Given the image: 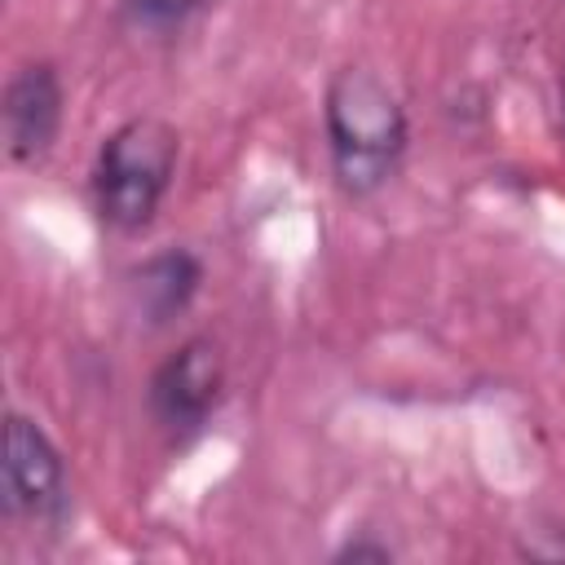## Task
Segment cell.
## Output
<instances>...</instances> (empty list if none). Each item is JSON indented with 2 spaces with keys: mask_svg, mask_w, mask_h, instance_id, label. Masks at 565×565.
I'll use <instances>...</instances> for the list:
<instances>
[{
  "mask_svg": "<svg viewBox=\"0 0 565 565\" xmlns=\"http://www.w3.org/2000/svg\"><path fill=\"white\" fill-rule=\"evenodd\" d=\"M4 516L53 534L71 521L66 459L53 437L22 411L4 415Z\"/></svg>",
  "mask_w": 565,
  "mask_h": 565,
  "instance_id": "obj_4",
  "label": "cell"
},
{
  "mask_svg": "<svg viewBox=\"0 0 565 565\" xmlns=\"http://www.w3.org/2000/svg\"><path fill=\"white\" fill-rule=\"evenodd\" d=\"M62 79L53 62H26L4 84V146L9 159L22 168H35L49 159L57 132H62Z\"/></svg>",
  "mask_w": 565,
  "mask_h": 565,
  "instance_id": "obj_5",
  "label": "cell"
},
{
  "mask_svg": "<svg viewBox=\"0 0 565 565\" xmlns=\"http://www.w3.org/2000/svg\"><path fill=\"white\" fill-rule=\"evenodd\" d=\"M322 132L331 177L349 199L384 190L406 154L411 124L402 97L371 66H340L322 93Z\"/></svg>",
  "mask_w": 565,
  "mask_h": 565,
  "instance_id": "obj_1",
  "label": "cell"
},
{
  "mask_svg": "<svg viewBox=\"0 0 565 565\" xmlns=\"http://www.w3.org/2000/svg\"><path fill=\"white\" fill-rule=\"evenodd\" d=\"M225 402V358L212 335H190L177 344L146 384V406L154 428L172 450H185L207 433Z\"/></svg>",
  "mask_w": 565,
  "mask_h": 565,
  "instance_id": "obj_3",
  "label": "cell"
},
{
  "mask_svg": "<svg viewBox=\"0 0 565 565\" xmlns=\"http://www.w3.org/2000/svg\"><path fill=\"white\" fill-rule=\"evenodd\" d=\"M177 154H181L177 128L154 115L124 119L115 132H106L88 177L102 225H110L115 234H141L172 190Z\"/></svg>",
  "mask_w": 565,
  "mask_h": 565,
  "instance_id": "obj_2",
  "label": "cell"
},
{
  "mask_svg": "<svg viewBox=\"0 0 565 565\" xmlns=\"http://www.w3.org/2000/svg\"><path fill=\"white\" fill-rule=\"evenodd\" d=\"M203 287V260L190 252V247H163L146 260H137L128 274H124V291H128V313L159 331L168 322H177L194 296Z\"/></svg>",
  "mask_w": 565,
  "mask_h": 565,
  "instance_id": "obj_6",
  "label": "cell"
},
{
  "mask_svg": "<svg viewBox=\"0 0 565 565\" xmlns=\"http://www.w3.org/2000/svg\"><path fill=\"white\" fill-rule=\"evenodd\" d=\"M331 561H393V547L388 543H371V539H349L344 547H335Z\"/></svg>",
  "mask_w": 565,
  "mask_h": 565,
  "instance_id": "obj_8",
  "label": "cell"
},
{
  "mask_svg": "<svg viewBox=\"0 0 565 565\" xmlns=\"http://www.w3.org/2000/svg\"><path fill=\"white\" fill-rule=\"evenodd\" d=\"M212 0H124V13L132 18V26L141 31H181L199 9H207Z\"/></svg>",
  "mask_w": 565,
  "mask_h": 565,
  "instance_id": "obj_7",
  "label": "cell"
}]
</instances>
